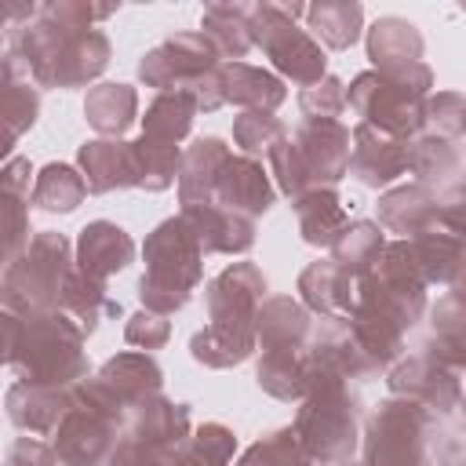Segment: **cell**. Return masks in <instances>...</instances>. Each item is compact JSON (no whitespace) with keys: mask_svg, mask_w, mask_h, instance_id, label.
I'll list each match as a JSON object with an SVG mask.
<instances>
[{"mask_svg":"<svg viewBox=\"0 0 466 466\" xmlns=\"http://www.w3.org/2000/svg\"><path fill=\"white\" fill-rule=\"evenodd\" d=\"M7 324V353L4 360L22 375L29 386L69 390L84 382L87 360L80 353L84 328L58 309H29V313H4Z\"/></svg>","mask_w":466,"mask_h":466,"instance_id":"1","label":"cell"},{"mask_svg":"<svg viewBox=\"0 0 466 466\" xmlns=\"http://www.w3.org/2000/svg\"><path fill=\"white\" fill-rule=\"evenodd\" d=\"M266 295V277L251 262H237L222 269L208 284V309L211 324L193 335L189 353L208 368L240 364L255 346V317Z\"/></svg>","mask_w":466,"mask_h":466,"instance_id":"2","label":"cell"},{"mask_svg":"<svg viewBox=\"0 0 466 466\" xmlns=\"http://www.w3.org/2000/svg\"><path fill=\"white\" fill-rule=\"evenodd\" d=\"M7 55L44 87H80L106 69L109 40L98 29H58L40 15L11 33Z\"/></svg>","mask_w":466,"mask_h":466,"instance_id":"3","label":"cell"},{"mask_svg":"<svg viewBox=\"0 0 466 466\" xmlns=\"http://www.w3.org/2000/svg\"><path fill=\"white\" fill-rule=\"evenodd\" d=\"M350 131L339 120H302L269 153L280 189L295 200L309 189H331L350 171Z\"/></svg>","mask_w":466,"mask_h":466,"instance_id":"4","label":"cell"},{"mask_svg":"<svg viewBox=\"0 0 466 466\" xmlns=\"http://www.w3.org/2000/svg\"><path fill=\"white\" fill-rule=\"evenodd\" d=\"M295 437L313 466H350L357 448V397L346 379L309 375Z\"/></svg>","mask_w":466,"mask_h":466,"instance_id":"5","label":"cell"},{"mask_svg":"<svg viewBox=\"0 0 466 466\" xmlns=\"http://www.w3.org/2000/svg\"><path fill=\"white\" fill-rule=\"evenodd\" d=\"M200 244L186 218H167L146 240V273L138 280V299L153 313H175L189 302V291L200 280Z\"/></svg>","mask_w":466,"mask_h":466,"instance_id":"6","label":"cell"},{"mask_svg":"<svg viewBox=\"0 0 466 466\" xmlns=\"http://www.w3.org/2000/svg\"><path fill=\"white\" fill-rule=\"evenodd\" d=\"M433 84V73L426 66L411 69V73H360L353 80V87L346 91V102L357 109V116H364V124L393 135V138H408L426 124V87Z\"/></svg>","mask_w":466,"mask_h":466,"instance_id":"7","label":"cell"},{"mask_svg":"<svg viewBox=\"0 0 466 466\" xmlns=\"http://www.w3.org/2000/svg\"><path fill=\"white\" fill-rule=\"evenodd\" d=\"M218 58H222L218 47L204 33H178L142 58L138 76L146 87L189 91L197 98V106L208 113V109L222 106V95H218V66L222 62Z\"/></svg>","mask_w":466,"mask_h":466,"instance_id":"8","label":"cell"},{"mask_svg":"<svg viewBox=\"0 0 466 466\" xmlns=\"http://www.w3.org/2000/svg\"><path fill=\"white\" fill-rule=\"evenodd\" d=\"M73 266H69V244L62 233H36L29 240V248L7 262L4 273V306L15 313H29V309H62L66 288L73 280Z\"/></svg>","mask_w":466,"mask_h":466,"instance_id":"9","label":"cell"},{"mask_svg":"<svg viewBox=\"0 0 466 466\" xmlns=\"http://www.w3.org/2000/svg\"><path fill=\"white\" fill-rule=\"evenodd\" d=\"M295 15H302L299 4H291V7H284V4H251V11H248L255 44L273 58V66L284 76L309 87V84L324 80V51L317 47V40L306 29L295 25Z\"/></svg>","mask_w":466,"mask_h":466,"instance_id":"10","label":"cell"},{"mask_svg":"<svg viewBox=\"0 0 466 466\" xmlns=\"http://www.w3.org/2000/svg\"><path fill=\"white\" fill-rule=\"evenodd\" d=\"M430 430L433 415L422 404L386 400L368 422L360 466H430Z\"/></svg>","mask_w":466,"mask_h":466,"instance_id":"11","label":"cell"},{"mask_svg":"<svg viewBox=\"0 0 466 466\" xmlns=\"http://www.w3.org/2000/svg\"><path fill=\"white\" fill-rule=\"evenodd\" d=\"M455 375H459L455 368H448L433 353L419 350L415 357H408V360H400L393 368L390 386H393V393H400L404 400L422 404L426 411H451V404L462 400Z\"/></svg>","mask_w":466,"mask_h":466,"instance_id":"12","label":"cell"},{"mask_svg":"<svg viewBox=\"0 0 466 466\" xmlns=\"http://www.w3.org/2000/svg\"><path fill=\"white\" fill-rule=\"evenodd\" d=\"M350 171L364 186H386L397 175L408 171V138H393L371 124H357L353 149H350Z\"/></svg>","mask_w":466,"mask_h":466,"instance_id":"13","label":"cell"},{"mask_svg":"<svg viewBox=\"0 0 466 466\" xmlns=\"http://www.w3.org/2000/svg\"><path fill=\"white\" fill-rule=\"evenodd\" d=\"M299 291H302L306 306H313L317 313L346 320L360 299V273H353L350 266H342L335 258H324V262H313L299 277Z\"/></svg>","mask_w":466,"mask_h":466,"instance_id":"14","label":"cell"},{"mask_svg":"<svg viewBox=\"0 0 466 466\" xmlns=\"http://www.w3.org/2000/svg\"><path fill=\"white\" fill-rule=\"evenodd\" d=\"M80 171L91 193L142 186L135 142H120V138H98V142L80 146Z\"/></svg>","mask_w":466,"mask_h":466,"instance_id":"15","label":"cell"},{"mask_svg":"<svg viewBox=\"0 0 466 466\" xmlns=\"http://www.w3.org/2000/svg\"><path fill=\"white\" fill-rule=\"evenodd\" d=\"M211 204L255 222V215H262L273 204V186H269L262 164H255L251 157H229V164L218 175Z\"/></svg>","mask_w":466,"mask_h":466,"instance_id":"16","label":"cell"},{"mask_svg":"<svg viewBox=\"0 0 466 466\" xmlns=\"http://www.w3.org/2000/svg\"><path fill=\"white\" fill-rule=\"evenodd\" d=\"M186 226L193 229L200 251H222V255H240L255 244V222L244 215H233L218 204H197V208H182Z\"/></svg>","mask_w":466,"mask_h":466,"instance_id":"17","label":"cell"},{"mask_svg":"<svg viewBox=\"0 0 466 466\" xmlns=\"http://www.w3.org/2000/svg\"><path fill=\"white\" fill-rule=\"evenodd\" d=\"M69 408H73V386L69 390H51V386L18 382L7 393L11 422L18 430H25V433H36V437L55 433L62 426V419L69 415Z\"/></svg>","mask_w":466,"mask_h":466,"instance_id":"18","label":"cell"},{"mask_svg":"<svg viewBox=\"0 0 466 466\" xmlns=\"http://www.w3.org/2000/svg\"><path fill=\"white\" fill-rule=\"evenodd\" d=\"M135 258V244L131 237L113 226V222H91L80 229V240H76V269L98 284H106L109 273L124 269L127 262Z\"/></svg>","mask_w":466,"mask_h":466,"instance_id":"19","label":"cell"},{"mask_svg":"<svg viewBox=\"0 0 466 466\" xmlns=\"http://www.w3.org/2000/svg\"><path fill=\"white\" fill-rule=\"evenodd\" d=\"M368 55L379 73H411L422 66V36L404 18H379L368 29Z\"/></svg>","mask_w":466,"mask_h":466,"instance_id":"20","label":"cell"},{"mask_svg":"<svg viewBox=\"0 0 466 466\" xmlns=\"http://www.w3.org/2000/svg\"><path fill=\"white\" fill-rule=\"evenodd\" d=\"M229 149L222 146V138H200L182 153V171H178V197L182 208H197V204H211L215 186L222 167L229 164Z\"/></svg>","mask_w":466,"mask_h":466,"instance_id":"21","label":"cell"},{"mask_svg":"<svg viewBox=\"0 0 466 466\" xmlns=\"http://www.w3.org/2000/svg\"><path fill=\"white\" fill-rule=\"evenodd\" d=\"M379 222L390 233H404L408 240L441 226L437 218V193L426 186H400L379 200Z\"/></svg>","mask_w":466,"mask_h":466,"instance_id":"22","label":"cell"},{"mask_svg":"<svg viewBox=\"0 0 466 466\" xmlns=\"http://www.w3.org/2000/svg\"><path fill=\"white\" fill-rule=\"evenodd\" d=\"M218 95H222V102H237V106H244V113L248 109H266V113H273L280 102H284V84L273 76V73H266V69H258V66H248V62H226V66H218Z\"/></svg>","mask_w":466,"mask_h":466,"instance_id":"23","label":"cell"},{"mask_svg":"<svg viewBox=\"0 0 466 466\" xmlns=\"http://www.w3.org/2000/svg\"><path fill=\"white\" fill-rule=\"evenodd\" d=\"M98 379H102V386L124 408H138V404H146V400H153L160 393V368L146 353H120V357H113L98 371Z\"/></svg>","mask_w":466,"mask_h":466,"instance_id":"24","label":"cell"},{"mask_svg":"<svg viewBox=\"0 0 466 466\" xmlns=\"http://www.w3.org/2000/svg\"><path fill=\"white\" fill-rule=\"evenodd\" d=\"M408 167L419 175V186H426V189H448L451 178L462 171V157H459L455 138L426 131V135L408 138Z\"/></svg>","mask_w":466,"mask_h":466,"instance_id":"25","label":"cell"},{"mask_svg":"<svg viewBox=\"0 0 466 466\" xmlns=\"http://www.w3.org/2000/svg\"><path fill=\"white\" fill-rule=\"evenodd\" d=\"M255 335L262 342V350H284V346H306L309 339V317L299 302H291L288 295H273L258 306L255 317Z\"/></svg>","mask_w":466,"mask_h":466,"instance_id":"26","label":"cell"},{"mask_svg":"<svg viewBox=\"0 0 466 466\" xmlns=\"http://www.w3.org/2000/svg\"><path fill=\"white\" fill-rule=\"evenodd\" d=\"M295 211H299V233L306 244H335L350 226L335 189H309L295 197Z\"/></svg>","mask_w":466,"mask_h":466,"instance_id":"27","label":"cell"},{"mask_svg":"<svg viewBox=\"0 0 466 466\" xmlns=\"http://www.w3.org/2000/svg\"><path fill=\"white\" fill-rule=\"evenodd\" d=\"M251 4H211L204 7V36L218 47L222 58H240L255 47L251 36V18H248Z\"/></svg>","mask_w":466,"mask_h":466,"instance_id":"28","label":"cell"},{"mask_svg":"<svg viewBox=\"0 0 466 466\" xmlns=\"http://www.w3.org/2000/svg\"><path fill=\"white\" fill-rule=\"evenodd\" d=\"M135 109H138V95L127 84H98V87L87 91V102H84V113H87L91 127L109 135V138L124 135L131 127Z\"/></svg>","mask_w":466,"mask_h":466,"instance_id":"29","label":"cell"},{"mask_svg":"<svg viewBox=\"0 0 466 466\" xmlns=\"http://www.w3.org/2000/svg\"><path fill=\"white\" fill-rule=\"evenodd\" d=\"M197 109L200 106L189 91H160L149 102L146 116H142V135H153V138H164V142L178 146V138H186Z\"/></svg>","mask_w":466,"mask_h":466,"instance_id":"30","label":"cell"},{"mask_svg":"<svg viewBox=\"0 0 466 466\" xmlns=\"http://www.w3.org/2000/svg\"><path fill=\"white\" fill-rule=\"evenodd\" d=\"M309 29L331 47L342 51L360 36V22H364V7L360 4H313L309 11Z\"/></svg>","mask_w":466,"mask_h":466,"instance_id":"31","label":"cell"},{"mask_svg":"<svg viewBox=\"0 0 466 466\" xmlns=\"http://www.w3.org/2000/svg\"><path fill=\"white\" fill-rule=\"evenodd\" d=\"M18 62L7 55L4 58V120H7V142H15L25 127H33L36 109H40V95L36 87L25 80H18Z\"/></svg>","mask_w":466,"mask_h":466,"instance_id":"32","label":"cell"},{"mask_svg":"<svg viewBox=\"0 0 466 466\" xmlns=\"http://www.w3.org/2000/svg\"><path fill=\"white\" fill-rule=\"evenodd\" d=\"M84 193H87L84 175H76L69 164H47L36 175L33 204L44 208V211H73L84 200Z\"/></svg>","mask_w":466,"mask_h":466,"instance_id":"33","label":"cell"},{"mask_svg":"<svg viewBox=\"0 0 466 466\" xmlns=\"http://www.w3.org/2000/svg\"><path fill=\"white\" fill-rule=\"evenodd\" d=\"M433 342L441 346V353L448 360H455L459 368H466V299L459 295H444L433 306Z\"/></svg>","mask_w":466,"mask_h":466,"instance_id":"34","label":"cell"},{"mask_svg":"<svg viewBox=\"0 0 466 466\" xmlns=\"http://www.w3.org/2000/svg\"><path fill=\"white\" fill-rule=\"evenodd\" d=\"M382 248H386V244H382V229H379L375 222H350V226L342 229V237L331 244L335 262L350 266L353 273H364V269L379 258Z\"/></svg>","mask_w":466,"mask_h":466,"instance_id":"35","label":"cell"},{"mask_svg":"<svg viewBox=\"0 0 466 466\" xmlns=\"http://www.w3.org/2000/svg\"><path fill=\"white\" fill-rule=\"evenodd\" d=\"M233 138H237V146L248 157H255V153H266L269 157L280 146V138H284V124L273 113H266V109H248V113L237 116Z\"/></svg>","mask_w":466,"mask_h":466,"instance_id":"36","label":"cell"},{"mask_svg":"<svg viewBox=\"0 0 466 466\" xmlns=\"http://www.w3.org/2000/svg\"><path fill=\"white\" fill-rule=\"evenodd\" d=\"M299 106H302L306 120H335L350 102H346V87H342V80L324 76V80H317V84L302 87Z\"/></svg>","mask_w":466,"mask_h":466,"instance_id":"37","label":"cell"},{"mask_svg":"<svg viewBox=\"0 0 466 466\" xmlns=\"http://www.w3.org/2000/svg\"><path fill=\"white\" fill-rule=\"evenodd\" d=\"M426 124L433 135H448V138L466 135V98L455 91H441L437 98H426Z\"/></svg>","mask_w":466,"mask_h":466,"instance_id":"38","label":"cell"},{"mask_svg":"<svg viewBox=\"0 0 466 466\" xmlns=\"http://www.w3.org/2000/svg\"><path fill=\"white\" fill-rule=\"evenodd\" d=\"M430 459L437 466H466V422L462 426H441L430 430Z\"/></svg>","mask_w":466,"mask_h":466,"instance_id":"39","label":"cell"},{"mask_svg":"<svg viewBox=\"0 0 466 466\" xmlns=\"http://www.w3.org/2000/svg\"><path fill=\"white\" fill-rule=\"evenodd\" d=\"M127 342L131 346H142V350H157V346H164L167 342V335H171V328H167V320H164V313H153V309H142V313H135L131 320H127Z\"/></svg>","mask_w":466,"mask_h":466,"instance_id":"40","label":"cell"},{"mask_svg":"<svg viewBox=\"0 0 466 466\" xmlns=\"http://www.w3.org/2000/svg\"><path fill=\"white\" fill-rule=\"evenodd\" d=\"M437 218L444 229L466 237V182H455L437 197Z\"/></svg>","mask_w":466,"mask_h":466,"instance_id":"41","label":"cell"},{"mask_svg":"<svg viewBox=\"0 0 466 466\" xmlns=\"http://www.w3.org/2000/svg\"><path fill=\"white\" fill-rule=\"evenodd\" d=\"M29 160H7L4 167V193H15V197H29Z\"/></svg>","mask_w":466,"mask_h":466,"instance_id":"42","label":"cell"},{"mask_svg":"<svg viewBox=\"0 0 466 466\" xmlns=\"http://www.w3.org/2000/svg\"><path fill=\"white\" fill-rule=\"evenodd\" d=\"M462 415H466V393H462Z\"/></svg>","mask_w":466,"mask_h":466,"instance_id":"43","label":"cell"}]
</instances>
